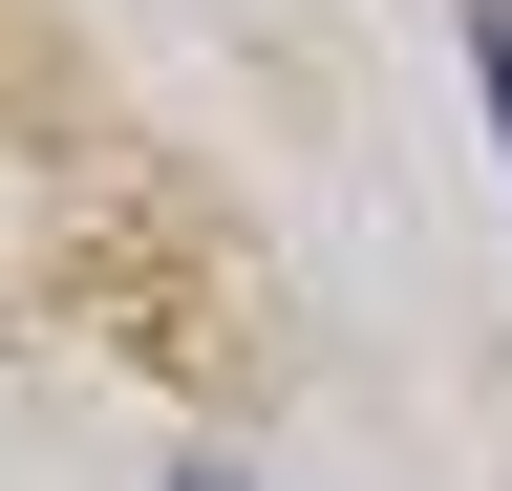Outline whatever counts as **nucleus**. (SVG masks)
I'll return each mask as SVG.
<instances>
[{
	"instance_id": "obj_1",
	"label": "nucleus",
	"mask_w": 512,
	"mask_h": 491,
	"mask_svg": "<svg viewBox=\"0 0 512 491\" xmlns=\"http://www.w3.org/2000/svg\"><path fill=\"white\" fill-rule=\"evenodd\" d=\"M470 65H491V150H512V0H470Z\"/></svg>"
},
{
	"instance_id": "obj_2",
	"label": "nucleus",
	"mask_w": 512,
	"mask_h": 491,
	"mask_svg": "<svg viewBox=\"0 0 512 491\" xmlns=\"http://www.w3.org/2000/svg\"><path fill=\"white\" fill-rule=\"evenodd\" d=\"M171 491H235V470H171Z\"/></svg>"
}]
</instances>
